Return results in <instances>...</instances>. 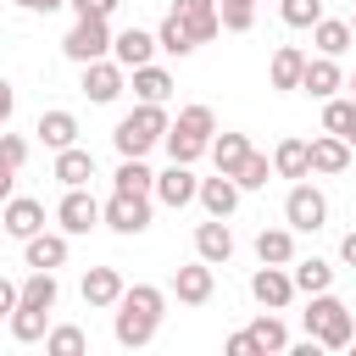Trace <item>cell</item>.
<instances>
[{"mask_svg": "<svg viewBox=\"0 0 356 356\" xmlns=\"http://www.w3.org/2000/svg\"><path fill=\"white\" fill-rule=\"evenodd\" d=\"M350 117H356V100H339V95H328V100H323V134H339V139H345Z\"/></svg>", "mask_w": 356, "mask_h": 356, "instance_id": "ab89813d", "label": "cell"}, {"mask_svg": "<svg viewBox=\"0 0 356 356\" xmlns=\"http://www.w3.org/2000/svg\"><path fill=\"white\" fill-rule=\"evenodd\" d=\"M339 261H345V267H356V228L339 239Z\"/></svg>", "mask_w": 356, "mask_h": 356, "instance_id": "c3c4849f", "label": "cell"}, {"mask_svg": "<svg viewBox=\"0 0 356 356\" xmlns=\"http://www.w3.org/2000/svg\"><path fill=\"white\" fill-rule=\"evenodd\" d=\"M122 89H128V67H117L111 56H95V61H83V95H89L95 106H111Z\"/></svg>", "mask_w": 356, "mask_h": 356, "instance_id": "52a82bcc", "label": "cell"}, {"mask_svg": "<svg viewBox=\"0 0 356 356\" xmlns=\"http://www.w3.org/2000/svg\"><path fill=\"white\" fill-rule=\"evenodd\" d=\"M11 111H17V89H11L6 78H0V128L11 122Z\"/></svg>", "mask_w": 356, "mask_h": 356, "instance_id": "f6af8a7d", "label": "cell"}, {"mask_svg": "<svg viewBox=\"0 0 356 356\" xmlns=\"http://www.w3.org/2000/svg\"><path fill=\"white\" fill-rule=\"evenodd\" d=\"M306 150H312V172H323V178H339V172L350 167V145H345L339 134H317Z\"/></svg>", "mask_w": 356, "mask_h": 356, "instance_id": "ac0fdd59", "label": "cell"}, {"mask_svg": "<svg viewBox=\"0 0 356 356\" xmlns=\"http://www.w3.org/2000/svg\"><path fill=\"white\" fill-rule=\"evenodd\" d=\"M150 56H156V33H150V28H122V33H111V61H117V67L134 72V67H145Z\"/></svg>", "mask_w": 356, "mask_h": 356, "instance_id": "2e32d148", "label": "cell"}, {"mask_svg": "<svg viewBox=\"0 0 356 356\" xmlns=\"http://www.w3.org/2000/svg\"><path fill=\"white\" fill-rule=\"evenodd\" d=\"M11 306H17V284L0 278V317H11Z\"/></svg>", "mask_w": 356, "mask_h": 356, "instance_id": "bcb514c9", "label": "cell"}, {"mask_svg": "<svg viewBox=\"0 0 356 356\" xmlns=\"http://www.w3.org/2000/svg\"><path fill=\"white\" fill-rule=\"evenodd\" d=\"M250 300H256V306H267V312H284V306L295 300V278H289V267L261 261V267L250 273Z\"/></svg>", "mask_w": 356, "mask_h": 356, "instance_id": "9c48e42d", "label": "cell"}, {"mask_svg": "<svg viewBox=\"0 0 356 356\" xmlns=\"http://www.w3.org/2000/svg\"><path fill=\"white\" fill-rule=\"evenodd\" d=\"M134 95H139V100H150V106H167V95H172V72H167V67H156V61L134 67Z\"/></svg>", "mask_w": 356, "mask_h": 356, "instance_id": "4dcf8cb0", "label": "cell"}, {"mask_svg": "<svg viewBox=\"0 0 356 356\" xmlns=\"http://www.w3.org/2000/svg\"><path fill=\"white\" fill-rule=\"evenodd\" d=\"M300 72H306V50L300 44H278L273 61H267V83L273 89H300Z\"/></svg>", "mask_w": 356, "mask_h": 356, "instance_id": "ffe728a7", "label": "cell"}, {"mask_svg": "<svg viewBox=\"0 0 356 356\" xmlns=\"http://www.w3.org/2000/svg\"><path fill=\"white\" fill-rule=\"evenodd\" d=\"M300 323H306V334L323 345V350H350V306L334 295V289H323V295H306V312H300Z\"/></svg>", "mask_w": 356, "mask_h": 356, "instance_id": "7a4b0ae2", "label": "cell"}, {"mask_svg": "<svg viewBox=\"0 0 356 356\" xmlns=\"http://www.w3.org/2000/svg\"><path fill=\"white\" fill-rule=\"evenodd\" d=\"M33 134L44 139V150H67V145H78V117L72 111H39V122H33Z\"/></svg>", "mask_w": 356, "mask_h": 356, "instance_id": "44dd1931", "label": "cell"}, {"mask_svg": "<svg viewBox=\"0 0 356 356\" xmlns=\"http://www.w3.org/2000/svg\"><path fill=\"white\" fill-rule=\"evenodd\" d=\"M289 278H295V295H323L334 289V267L323 256H295L289 261Z\"/></svg>", "mask_w": 356, "mask_h": 356, "instance_id": "7402d4cb", "label": "cell"}, {"mask_svg": "<svg viewBox=\"0 0 356 356\" xmlns=\"http://www.w3.org/2000/svg\"><path fill=\"white\" fill-rule=\"evenodd\" d=\"M350 350H356V334H350Z\"/></svg>", "mask_w": 356, "mask_h": 356, "instance_id": "db71d44e", "label": "cell"}, {"mask_svg": "<svg viewBox=\"0 0 356 356\" xmlns=\"http://www.w3.org/2000/svg\"><path fill=\"white\" fill-rule=\"evenodd\" d=\"M61 56L67 61H95V56H111V17H78L61 39Z\"/></svg>", "mask_w": 356, "mask_h": 356, "instance_id": "5b68a950", "label": "cell"}, {"mask_svg": "<svg viewBox=\"0 0 356 356\" xmlns=\"http://www.w3.org/2000/svg\"><path fill=\"white\" fill-rule=\"evenodd\" d=\"M172 128V117H167V106H150V100H139L128 117H117V128H111V145H117V156H145V150H156L161 145V134Z\"/></svg>", "mask_w": 356, "mask_h": 356, "instance_id": "3957f363", "label": "cell"}, {"mask_svg": "<svg viewBox=\"0 0 356 356\" xmlns=\"http://www.w3.org/2000/svg\"><path fill=\"white\" fill-rule=\"evenodd\" d=\"M222 350H228V356H261V350H256V339H250L245 328H239V334H228V345H222Z\"/></svg>", "mask_w": 356, "mask_h": 356, "instance_id": "ee69618b", "label": "cell"}, {"mask_svg": "<svg viewBox=\"0 0 356 356\" xmlns=\"http://www.w3.org/2000/svg\"><path fill=\"white\" fill-rule=\"evenodd\" d=\"M256 261H273V267H289L295 261V228H261L256 234Z\"/></svg>", "mask_w": 356, "mask_h": 356, "instance_id": "83f0119b", "label": "cell"}, {"mask_svg": "<svg viewBox=\"0 0 356 356\" xmlns=\"http://www.w3.org/2000/svg\"><path fill=\"white\" fill-rule=\"evenodd\" d=\"M6 323H11V339H17V345H39V339H44V328H50V312H44V306H22V300H17Z\"/></svg>", "mask_w": 356, "mask_h": 356, "instance_id": "f1b7e54d", "label": "cell"}, {"mask_svg": "<svg viewBox=\"0 0 356 356\" xmlns=\"http://www.w3.org/2000/svg\"><path fill=\"white\" fill-rule=\"evenodd\" d=\"M56 222H61V234H67V239H78V234L100 228V200L89 195V184L61 195V206H56Z\"/></svg>", "mask_w": 356, "mask_h": 356, "instance_id": "ba28073f", "label": "cell"}, {"mask_svg": "<svg viewBox=\"0 0 356 356\" xmlns=\"http://www.w3.org/2000/svg\"><path fill=\"white\" fill-rule=\"evenodd\" d=\"M239 195H245V189H239L228 172H217V178H200V189H195V200H200V211H206V217H234Z\"/></svg>", "mask_w": 356, "mask_h": 356, "instance_id": "e0dca14e", "label": "cell"}, {"mask_svg": "<svg viewBox=\"0 0 356 356\" xmlns=\"http://www.w3.org/2000/svg\"><path fill=\"white\" fill-rule=\"evenodd\" d=\"M217 22H222L228 33H250V22H256V0H217Z\"/></svg>", "mask_w": 356, "mask_h": 356, "instance_id": "f35d334b", "label": "cell"}, {"mask_svg": "<svg viewBox=\"0 0 356 356\" xmlns=\"http://www.w3.org/2000/svg\"><path fill=\"white\" fill-rule=\"evenodd\" d=\"M150 184H156V172L145 167V156H122V167H117V178H111V189H122V195H150Z\"/></svg>", "mask_w": 356, "mask_h": 356, "instance_id": "d6a6232c", "label": "cell"}, {"mask_svg": "<svg viewBox=\"0 0 356 356\" xmlns=\"http://www.w3.org/2000/svg\"><path fill=\"white\" fill-rule=\"evenodd\" d=\"M172 11L184 17V28L195 33V44H206V39H217V0H172Z\"/></svg>", "mask_w": 356, "mask_h": 356, "instance_id": "603a6c76", "label": "cell"}, {"mask_svg": "<svg viewBox=\"0 0 356 356\" xmlns=\"http://www.w3.org/2000/svg\"><path fill=\"white\" fill-rule=\"evenodd\" d=\"M100 222H106L111 234H122V239L145 234V228H150V195H122V189H111V200L100 206Z\"/></svg>", "mask_w": 356, "mask_h": 356, "instance_id": "8992f818", "label": "cell"}, {"mask_svg": "<svg viewBox=\"0 0 356 356\" xmlns=\"http://www.w3.org/2000/svg\"><path fill=\"white\" fill-rule=\"evenodd\" d=\"M345 89H350V100H356V72H350V78H345Z\"/></svg>", "mask_w": 356, "mask_h": 356, "instance_id": "816d5d0a", "label": "cell"}, {"mask_svg": "<svg viewBox=\"0 0 356 356\" xmlns=\"http://www.w3.org/2000/svg\"><path fill=\"white\" fill-rule=\"evenodd\" d=\"M172 128H184V134H195V139L211 145V134H217V111L200 106V100H195V106H178V122H172Z\"/></svg>", "mask_w": 356, "mask_h": 356, "instance_id": "e575fe53", "label": "cell"}, {"mask_svg": "<svg viewBox=\"0 0 356 356\" xmlns=\"http://www.w3.org/2000/svg\"><path fill=\"white\" fill-rule=\"evenodd\" d=\"M195 189H200V178H195V167H184V161H172V167L156 172V184H150V195H156L161 206H172V211H184V206L195 200Z\"/></svg>", "mask_w": 356, "mask_h": 356, "instance_id": "30bf717a", "label": "cell"}, {"mask_svg": "<svg viewBox=\"0 0 356 356\" xmlns=\"http://www.w3.org/2000/svg\"><path fill=\"white\" fill-rule=\"evenodd\" d=\"M312 44H317V56H345L350 50V22L345 17H317L312 22Z\"/></svg>", "mask_w": 356, "mask_h": 356, "instance_id": "f546056e", "label": "cell"}, {"mask_svg": "<svg viewBox=\"0 0 356 356\" xmlns=\"http://www.w3.org/2000/svg\"><path fill=\"white\" fill-rule=\"evenodd\" d=\"M11 195H17V167L0 161V200H11Z\"/></svg>", "mask_w": 356, "mask_h": 356, "instance_id": "7dc6e473", "label": "cell"}, {"mask_svg": "<svg viewBox=\"0 0 356 356\" xmlns=\"http://www.w3.org/2000/svg\"><path fill=\"white\" fill-rule=\"evenodd\" d=\"M156 50H167V56H178V61L200 50V44H195V33L184 28V17H178L172 6H167V17H161V28H156Z\"/></svg>", "mask_w": 356, "mask_h": 356, "instance_id": "4316f807", "label": "cell"}, {"mask_svg": "<svg viewBox=\"0 0 356 356\" xmlns=\"http://www.w3.org/2000/svg\"><path fill=\"white\" fill-rule=\"evenodd\" d=\"M273 178H312V150H306V139H278V145H273Z\"/></svg>", "mask_w": 356, "mask_h": 356, "instance_id": "cb8c5ba5", "label": "cell"}, {"mask_svg": "<svg viewBox=\"0 0 356 356\" xmlns=\"http://www.w3.org/2000/svg\"><path fill=\"white\" fill-rule=\"evenodd\" d=\"M250 339H256V350L267 356V350H289V328L273 317V312H261V317H250V328H245Z\"/></svg>", "mask_w": 356, "mask_h": 356, "instance_id": "836d02e7", "label": "cell"}, {"mask_svg": "<svg viewBox=\"0 0 356 356\" xmlns=\"http://www.w3.org/2000/svg\"><path fill=\"white\" fill-rule=\"evenodd\" d=\"M161 145H167V156H172V161H184V167H195V161L206 156V139H195V134H184V128H167V134H161Z\"/></svg>", "mask_w": 356, "mask_h": 356, "instance_id": "8d00e7d4", "label": "cell"}, {"mask_svg": "<svg viewBox=\"0 0 356 356\" xmlns=\"http://www.w3.org/2000/svg\"><path fill=\"white\" fill-rule=\"evenodd\" d=\"M0 6H6V0H0Z\"/></svg>", "mask_w": 356, "mask_h": 356, "instance_id": "11a10c76", "label": "cell"}, {"mask_svg": "<svg viewBox=\"0 0 356 356\" xmlns=\"http://www.w3.org/2000/svg\"><path fill=\"white\" fill-rule=\"evenodd\" d=\"M11 6H22V11H39V0H11Z\"/></svg>", "mask_w": 356, "mask_h": 356, "instance_id": "f907efd6", "label": "cell"}, {"mask_svg": "<svg viewBox=\"0 0 356 356\" xmlns=\"http://www.w3.org/2000/svg\"><path fill=\"white\" fill-rule=\"evenodd\" d=\"M345 145H350V150H356V117H350V128H345Z\"/></svg>", "mask_w": 356, "mask_h": 356, "instance_id": "681fc988", "label": "cell"}, {"mask_svg": "<svg viewBox=\"0 0 356 356\" xmlns=\"http://www.w3.org/2000/svg\"><path fill=\"white\" fill-rule=\"evenodd\" d=\"M284 222H289L295 234H317V228L328 222V195H323L312 178H295L289 195H284Z\"/></svg>", "mask_w": 356, "mask_h": 356, "instance_id": "277c9868", "label": "cell"}, {"mask_svg": "<svg viewBox=\"0 0 356 356\" xmlns=\"http://www.w3.org/2000/svg\"><path fill=\"white\" fill-rule=\"evenodd\" d=\"M206 156L217 161V172H228V178H234V167H239V161L250 156V134H211Z\"/></svg>", "mask_w": 356, "mask_h": 356, "instance_id": "1f68e13d", "label": "cell"}, {"mask_svg": "<svg viewBox=\"0 0 356 356\" xmlns=\"http://www.w3.org/2000/svg\"><path fill=\"white\" fill-rule=\"evenodd\" d=\"M345 22H350V44H356V11H350V17H345Z\"/></svg>", "mask_w": 356, "mask_h": 356, "instance_id": "f5cc1de1", "label": "cell"}, {"mask_svg": "<svg viewBox=\"0 0 356 356\" xmlns=\"http://www.w3.org/2000/svg\"><path fill=\"white\" fill-rule=\"evenodd\" d=\"M211 289H217V273H211V261H189V267H178L172 273V295L184 300V306H206L211 300Z\"/></svg>", "mask_w": 356, "mask_h": 356, "instance_id": "7c38bea8", "label": "cell"}, {"mask_svg": "<svg viewBox=\"0 0 356 356\" xmlns=\"http://www.w3.org/2000/svg\"><path fill=\"white\" fill-rule=\"evenodd\" d=\"M17 300H22V306H44V312H56V300H61V284H56V273H44V267H28V278L17 284Z\"/></svg>", "mask_w": 356, "mask_h": 356, "instance_id": "484cf974", "label": "cell"}, {"mask_svg": "<svg viewBox=\"0 0 356 356\" xmlns=\"http://www.w3.org/2000/svg\"><path fill=\"white\" fill-rule=\"evenodd\" d=\"M195 256H200V261H211V267H222V261L234 256L228 217H206V222H195Z\"/></svg>", "mask_w": 356, "mask_h": 356, "instance_id": "5bb4252c", "label": "cell"}, {"mask_svg": "<svg viewBox=\"0 0 356 356\" xmlns=\"http://www.w3.org/2000/svg\"><path fill=\"white\" fill-rule=\"evenodd\" d=\"M117 295H122V273H117V267H89V273H83V306L111 312Z\"/></svg>", "mask_w": 356, "mask_h": 356, "instance_id": "d6986e66", "label": "cell"}, {"mask_svg": "<svg viewBox=\"0 0 356 356\" xmlns=\"http://www.w3.org/2000/svg\"><path fill=\"white\" fill-rule=\"evenodd\" d=\"M278 17H284L289 28H312V22L323 17V0H278Z\"/></svg>", "mask_w": 356, "mask_h": 356, "instance_id": "60d3db41", "label": "cell"}, {"mask_svg": "<svg viewBox=\"0 0 356 356\" xmlns=\"http://www.w3.org/2000/svg\"><path fill=\"white\" fill-rule=\"evenodd\" d=\"M300 89L312 100H328L345 89V72H339V56H306V72H300Z\"/></svg>", "mask_w": 356, "mask_h": 356, "instance_id": "4fadbf2b", "label": "cell"}, {"mask_svg": "<svg viewBox=\"0 0 356 356\" xmlns=\"http://www.w3.org/2000/svg\"><path fill=\"white\" fill-rule=\"evenodd\" d=\"M0 228H6L11 239L39 234V228H44V200H33V195H11V200H0Z\"/></svg>", "mask_w": 356, "mask_h": 356, "instance_id": "8fae6325", "label": "cell"}, {"mask_svg": "<svg viewBox=\"0 0 356 356\" xmlns=\"http://www.w3.org/2000/svg\"><path fill=\"white\" fill-rule=\"evenodd\" d=\"M67 250H72V245H67V234H61V228H56V234H44V228H39V234H28V239H22V261H28V267H44V273L67 267Z\"/></svg>", "mask_w": 356, "mask_h": 356, "instance_id": "9a60e30c", "label": "cell"}, {"mask_svg": "<svg viewBox=\"0 0 356 356\" xmlns=\"http://www.w3.org/2000/svg\"><path fill=\"white\" fill-rule=\"evenodd\" d=\"M267 178H273V161H267V156L250 145V156L234 167V184H239V189H267Z\"/></svg>", "mask_w": 356, "mask_h": 356, "instance_id": "74e56055", "label": "cell"}, {"mask_svg": "<svg viewBox=\"0 0 356 356\" xmlns=\"http://www.w3.org/2000/svg\"><path fill=\"white\" fill-rule=\"evenodd\" d=\"M0 234H6V228H0Z\"/></svg>", "mask_w": 356, "mask_h": 356, "instance_id": "9f6ffc18", "label": "cell"}, {"mask_svg": "<svg viewBox=\"0 0 356 356\" xmlns=\"http://www.w3.org/2000/svg\"><path fill=\"white\" fill-rule=\"evenodd\" d=\"M56 178H61V189H83V184L95 178V156H89L83 145L56 150Z\"/></svg>", "mask_w": 356, "mask_h": 356, "instance_id": "d4e9b609", "label": "cell"}, {"mask_svg": "<svg viewBox=\"0 0 356 356\" xmlns=\"http://www.w3.org/2000/svg\"><path fill=\"white\" fill-rule=\"evenodd\" d=\"M44 350H50V356H83V350H89V339H83V328L56 323V328H44Z\"/></svg>", "mask_w": 356, "mask_h": 356, "instance_id": "d590c367", "label": "cell"}, {"mask_svg": "<svg viewBox=\"0 0 356 356\" xmlns=\"http://www.w3.org/2000/svg\"><path fill=\"white\" fill-rule=\"evenodd\" d=\"M72 6V17H111L117 11V0H67Z\"/></svg>", "mask_w": 356, "mask_h": 356, "instance_id": "7bdbcfd3", "label": "cell"}, {"mask_svg": "<svg viewBox=\"0 0 356 356\" xmlns=\"http://www.w3.org/2000/svg\"><path fill=\"white\" fill-rule=\"evenodd\" d=\"M0 161L22 172V161H28V139H22V134H6V128H0Z\"/></svg>", "mask_w": 356, "mask_h": 356, "instance_id": "b9f144b4", "label": "cell"}, {"mask_svg": "<svg viewBox=\"0 0 356 356\" xmlns=\"http://www.w3.org/2000/svg\"><path fill=\"white\" fill-rule=\"evenodd\" d=\"M111 312H117V323H111L117 345H122V350H145V345L156 339V328H161L167 289H156V284H122V295H117Z\"/></svg>", "mask_w": 356, "mask_h": 356, "instance_id": "6da1fadb", "label": "cell"}]
</instances>
